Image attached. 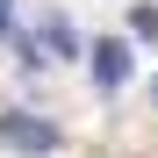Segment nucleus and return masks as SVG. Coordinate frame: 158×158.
<instances>
[{
  "label": "nucleus",
  "instance_id": "obj_1",
  "mask_svg": "<svg viewBox=\"0 0 158 158\" xmlns=\"http://www.w3.org/2000/svg\"><path fill=\"white\" fill-rule=\"evenodd\" d=\"M0 144L22 151V158H50V151H58V122H43L29 108H7V115H0Z\"/></svg>",
  "mask_w": 158,
  "mask_h": 158
},
{
  "label": "nucleus",
  "instance_id": "obj_2",
  "mask_svg": "<svg viewBox=\"0 0 158 158\" xmlns=\"http://www.w3.org/2000/svg\"><path fill=\"white\" fill-rule=\"evenodd\" d=\"M94 79L115 94L122 79H129V43H115V36H108V43H94Z\"/></svg>",
  "mask_w": 158,
  "mask_h": 158
},
{
  "label": "nucleus",
  "instance_id": "obj_3",
  "mask_svg": "<svg viewBox=\"0 0 158 158\" xmlns=\"http://www.w3.org/2000/svg\"><path fill=\"white\" fill-rule=\"evenodd\" d=\"M43 29H50V50H58V58H72V50H79V36L65 29V22H43Z\"/></svg>",
  "mask_w": 158,
  "mask_h": 158
},
{
  "label": "nucleus",
  "instance_id": "obj_4",
  "mask_svg": "<svg viewBox=\"0 0 158 158\" xmlns=\"http://www.w3.org/2000/svg\"><path fill=\"white\" fill-rule=\"evenodd\" d=\"M129 29H137L144 43H158V7H137V15H129Z\"/></svg>",
  "mask_w": 158,
  "mask_h": 158
},
{
  "label": "nucleus",
  "instance_id": "obj_5",
  "mask_svg": "<svg viewBox=\"0 0 158 158\" xmlns=\"http://www.w3.org/2000/svg\"><path fill=\"white\" fill-rule=\"evenodd\" d=\"M0 36H15V29H7V0H0Z\"/></svg>",
  "mask_w": 158,
  "mask_h": 158
},
{
  "label": "nucleus",
  "instance_id": "obj_6",
  "mask_svg": "<svg viewBox=\"0 0 158 158\" xmlns=\"http://www.w3.org/2000/svg\"><path fill=\"white\" fill-rule=\"evenodd\" d=\"M151 101H158V86H151Z\"/></svg>",
  "mask_w": 158,
  "mask_h": 158
}]
</instances>
